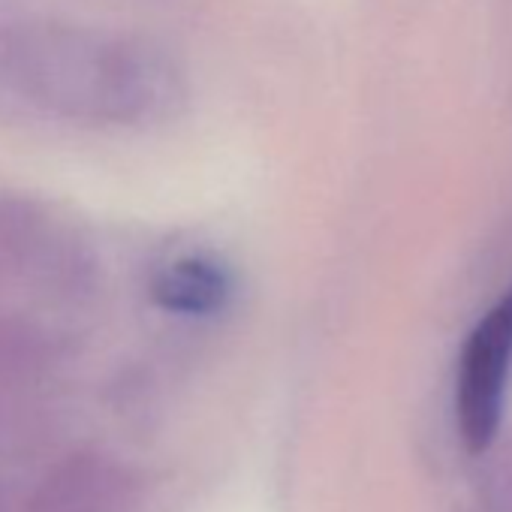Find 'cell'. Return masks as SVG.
I'll list each match as a JSON object with an SVG mask.
<instances>
[{"mask_svg": "<svg viewBox=\"0 0 512 512\" xmlns=\"http://www.w3.org/2000/svg\"><path fill=\"white\" fill-rule=\"evenodd\" d=\"M0 82L28 106L82 124H151L184 97L175 61L154 43L67 25L0 34Z\"/></svg>", "mask_w": 512, "mask_h": 512, "instance_id": "obj_1", "label": "cell"}, {"mask_svg": "<svg viewBox=\"0 0 512 512\" xmlns=\"http://www.w3.org/2000/svg\"><path fill=\"white\" fill-rule=\"evenodd\" d=\"M512 374V287L470 329L455 380V419L467 452L482 455L503 422Z\"/></svg>", "mask_w": 512, "mask_h": 512, "instance_id": "obj_2", "label": "cell"}, {"mask_svg": "<svg viewBox=\"0 0 512 512\" xmlns=\"http://www.w3.org/2000/svg\"><path fill=\"white\" fill-rule=\"evenodd\" d=\"M154 299L160 308L184 317H205L229 299V278L217 263L187 256L166 266L154 278Z\"/></svg>", "mask_w": 512, "mask_h": 512, "instance_id": "obj_3", "label": "cell"}, {"mask_svg": "<svg viewBox=\"0 0 512 512\" xmlns=\"http://www.w3.org/2000/svg\"><path fill=\"white\" fill-rule=\"evenodd\" d=\"M34 512H115L118 479L100 461H70L37 494Z\"/></svg>", "mask_w": 512, "mask_h": 512, "instance_id": "obj_4", "label": "cell"}]
</instances>
